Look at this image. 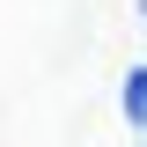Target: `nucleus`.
Instances as JSON below:
<instances>
[{
  "mask_svg": "<svg viewBox=\"0 0 147 147\" xmlns=\"http://www.w3.org/2000/svg\"><path fill=\"white\" fill-rule=\"evenodd\" d=\"M125 110H132V118H147V74H132V81H125Z\"/></svg>",
  "mask_w": 147,
  "mask_h": 147,
  "instance_id": "nucleus-1",
  "label": "nucleus"
}]
</instances>
